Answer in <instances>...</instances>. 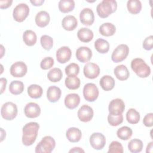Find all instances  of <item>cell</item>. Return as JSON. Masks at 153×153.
<instances>
[{
    "label": "cell",
    "instance_id": "obj_1",
    "mask_svg": "<svg viewBox=\"0 0 153 153\" xmlns=\"http://www.w3.org/2000/svg\"><path fill=\"white\" fill-rule=\"evenodd\" d=\"M39 125L36 122H30L25 124L22 129V143L25 146L32 145L36 140Z\"/></svg>",
    "mask_w": 153,
    "mask_h": 153
},
{
    "label": "cell",
    "instance_id": "obj_2",
    "mask_svg": "<svg viewBox=\"0 0 153 153\" xmlns=\"http://www.w3.org/2000/svg\"><path fill=\"white\" fill-rule=\"evenodd\" d=\"M117 8V3L114 0H103L96 8L98 16L101 18H106L114 13Z\"/></svg>",
    "mask_w": 153,
    "mask_h": 153
},
{
    "label": "cell",
    "instance_id": "obj_3",
    "mask_svg": "<svg viewBox=\"0 0 153 153\" xmlns=\"http://www.w3.org/2000/svg\"><path fill=\"white\" fill-rule=\"evenodd\" d=\"M131 69L140 78H147L151 74L150 67L140 58H135L131 62Z\"/></svg>",
    "mask_w": 153,
    "mask_h": 153
},
{
    "label": "cell",
    "instance_id": "obj_4",
    "mask_svg": "<svg viewBox=\"0 0 153 153\" xmlns=\"http://www.w3.org/2000/svg\"><path fill=\"white\" fill-rule=\"evenodd\" d=\"M56 142L54 139L50 136L44 137L35 148L36 153H50L54 149Z\"/></svg>",
    "mask_w": 153,
    "mask_h": 153
},
{
    "label": "cell",
    "instance_id": "obj_5",
    "mask_svg": "<svg viewBox=\"0 0 153 153\" xmlns=\"http://www.w3.org/2000/svg\"><path fill=\"white\" fill-rule=\"evenodd\" d=\"M1 114L2 117L6 120H12L17 115V107L13 102L5 103L1 107Z\"/></svg>",
    "mask_w": 153,
    "mask_h": 153
},
{
    "label": "cell",
    "instance_id": "obj_6",
    "mask_svg": "<svg viewBox=\"0 0 153 153\" xmlns=\"http://www.w3.org/2000/svg\"><path fill=\"white\" fill-rule=\"evenodd\" d=\"M29 13V7L25 3L18 4L13 10V16L17 22H23L28 16Z\"/></svg>",
    "mask_w": 153,
    "mask_h": 153
},
{
    "label": "cell",
    "instance_id": "obj_7",
    "mask_svg": "<svg viewBox=\"0 0 153 153\" xmlns=\"http://www.w3.org/2000/svg\"><path fill=\"white\" fill-rule=\"evenodd\" d=\"M129 53V48L126 44H120L118 45L113 51L111 59L115 63H118L126 59Z\"/></svg>",
    "mask_w": 153,
    "mask_h": 153
},
{
    "label": "cell",
    "instance_id": "obj_8",
    "mask_svg": "<svg viewBox=\"0 0 153 153\" xmlns=\"http://www.w3.org/2000/svg\"><path fill=\"white\" fill-rule=\"evenodd\" d=\"M83 96L88 102L95 101L99 96V90L93 83H87L83 88Z\"/></svg>",
    "mask_w": 153,
    "mask_h": 153
},
{
    "label": "cell",
    "instance_id": "obj_9",
    "mask_svg": "<svg viewBox=\"0 0 153 153\" xmlns=\"http://www.w3.org/2000/svg\"><path fill=\"white\" fill-rule=\"evenodd\" d=\"M90 143L94 149L100 150L105 145V137L101 133H93L90 137Z\"/></svg>",
    "mask_w": 153,
    "mask_h": 153
},
{
    "label": "cell",
    "instance_id": "obj_10",
    "mask_svg": "<svg viewBox=\"0 0 153 153\" xmlns=\"http://www.w3.org/2000/svg\"><path fill=\"white\" fill-rule=\"evenodd\" d=\"M27 71L26 65L21 61L16 62L10 67V74L14 77H23Z\"/></svg>",
    "mask_w": 153,
    "mask_h": 153
},
{
    "label": "cell",
    "instance_id": "obj_11",
    "mask_svg": "<svg viewBox=\"0 0 153 153\" xmlns=\"http://www.w3.org/2000/svg\"><path fill=\"white\" fill-rule=\"evenodd\" d=\"M125 109V104L121 99H115L109 103L108 110L109 114L114 115H118L122 114Z\"/></svg>",
    "mask_w": 153,
    "mask_h": 153
},
{
    "label": "cell",
    "instance_id": "obj_12",
    "mask_svg": "<svg viewBox=\"0 0 153 153\" xmlns=\"http://www.w3.org/2000/svg\"><path fill=\"white\" fill-rule=\"evenodd\" d=\"M83 72L86 78L94 79L97 78L100 74V68L96 63L88 62L84 65Z\"/></svg>",
    "mask_w": 153,
    "mask_h": 153
},
{
    "label": "cell",
    "instance_id": "obj_13",
    "mask_svg": "<svg viewBox=\"0 0 153 153\" xmlns=\"http://www.w3.org/2000/svg\"><path fill=\"white\" fill-rule=\"evenodd\" d=\"M79 19L82 24L85 26H91L94 21V15L93 10L89 8H85L79 14Z\"/></svg>",
    "mask_w": 153,
    "mask_h": 153
},
{
    "label": "cell",
    "instance_id": "obj_14",
    "mask_svg": "<svg viewBox=\"0 0 153 153\" xmlns=\"http://www.w3.org/2000/svg\"><path fill=\"white\" fill-rule=\"evenodd\" d=\"M93 117V110L88 105H82L78 111V117L82 122H88L91 121Z\"/></svg>",
    "mask_w": 153,
    "mask_h": 153
},
{
    "label": "cell",
    "instance_id": "obj_15",
    "mask_svg": "<svg viewBox=\"0 0 153 153\" xmlns=\"http://www.w3.org/2000/svg\"><path fill=\"white\" fill-rule=\"evenodd\" d=\"M92 57V51L87 47H79L76 51V57L82 63L88 62Z\"/></svg>",
    "mask_w": 153,
    "mask_h": 153
},
{
    "label": "cell",
    "instance_id": "obj_16",
    "mask_svg": "<svg viewBox=\"0 0 153 153\" xmlns=\"http://www.w3.org/2000/svg\"><path fill=\"white\" fill-rule=\"evenodd\" d=\"M24 112L25 115L28 118H36L40 115L41 108L37 103L34 102H30L25 106Z\"/></svg>",
    "mask_w": 153,
    "mask_h": 153
},
{
    "label": "cell",
    "instance_id": "obj_17",
    "mask_svg": "<svg viewBox=\"0 0 153 153\" xmlns=\"http://www.w3.org/2000/svg\"><path fill=\"white\" fill-rule=\"evenodd\" d=\"M72 55L71 49L66 46L59 48L56 52V59L59 63H65L68 62Z\"/></svg>",
    "mask_w": 153,
    "mask_h": 153
},
{
    "label": "cell",
    "instance_id": "obj_18",
    "mask_svg": "<svg viewBox=\"0 0 153 153\" xmlns=\"http://www.w3.org/2000/svg\"><path fill=\"white\" fill-rule=\"evenodd\" d=\"M80 102V97L78 94L71 93L66 96L65 98V105L69 109L76 108Z\"/></svg>",
    "mask_w": 153,
    "mask_h": 153
},
{
    "label": "cell",
    "instance_id": "obj_19",
    "mask_svg": "<svg viewBox=\"0 0 153 153\" xmlns=\"http://www.w3.org/2000/svg\"><path fill=\"white\" fill-rule=\"evenodd\" d=\"M62 25L64 29L71 31L76 27L78 25V21L75 16L68 15L63 19Z\"/></svg>",
    "mask_w": 153,
    "mask_h": 153
},
{
    "label": "cell",
    "instance_id": "obj_20",
    "mask_svg": "<svg viewBox=\"0 0 153 153\" xmlns=\"http://www.w3.org/2000/svg\"><path fill=\"white\" fill-rule=\"evenodd\" d=\"M62 91L57 86H50L48 88L47 91V97L50 102H56L60 98Z\"/></svg>",
    "mask_w": 153,
    "mask_h": 153
},
{
    "label": "cell",
    "instance_id": "obj_21",
    "mask_svg": "<svg viewBox=\"0 0 153 153\" xmlns=\"http://www.w3.org/2000/svg\"><path fill=\"white\" fill-rule=\"evenodd\" d=\"M50 20L49 14L45 11H41L35 16V23L40 27H44L48 25Z\"/></svg>",
    "mask_w": 153,
    "mask_h": 153
},
{
    "label": "cell",
    "instance_id": "obj_22",
    "mask_svg": "<svg viewBox=\"0 0 153 153\" xmlns=\"http://www.w3.org/2000/svg\"><path fill=\"white\" fill-rule=\"evenodd\" d=\"M66 136L69 141L75 143L80 140L82 136V133L81 131L76 127H70L66 131Z\"/></svg>",
    "mask_w": 153,
    "mask_h": 153
},
{
    "label": "cell",
    "instance_id": "obj_23",
    "mask_svg": "<svg viewBox=\"0 0 153 153\" xmlns=\"http://www.w3.org/2000/svg\"><path fill=\"white\" fill-rule=\"evenodd\" d=\"M93 32L91 30L86 27L81 28L77 32V36L79 41L83 42H88L93 38Z\"/></svg>",
    "mask_w": 153,
    "mask_h": 153
},
{
    "label": "cell",
    "instance_id": "obj_24",
    "mask_svg": "<svg viewBox=\"0 0 153 153\" xmlns=\"http://www.w3.org/2000/svg\"><path fill=\"white\" fill-rule=\"evenodd\" d=\"M114 75L120 81H124L128 79L130 75L127 68L124 65H120L114 69Z\"/></svg>",
    "mask_w": 153,
    "mask_h": 153
},
{
    "label": "cell",
    "instance_id": "obj_25",
    "mask_svg": "<svg viewBox=\"0 0 153 153\" xmlns=\"http://www.w3.org/2000/svg\"><path fill=\"white\" fill-rule=\"evenodd\" d=\"M100 85L105 91H109L114 88L115 86V80L110 75H104L100 80Z\"/></svg>",
    "mask_w": 153,
    "mask_h": 153
},
{
    "label": "cell",
    "instance_id": "obj_26",
    "mask_svg": "<svg viewBox=\"0 0 153 153\" xmlns=\"http://www.w3.org/2000/svg\"><path fill=\"white\" fill-rule=\"evenodd\" d=\"M116 32L115 25L111 23H104L99 27V32L105 36H112Z\"/></svg>",
    "mask_w": 153,
    "mask_h": 153
},
{
    "label": "cell",
    "instance_id": "obj_27",
    "mask_svg": "<svg viewBox=\"0 0 153 153\" xmlns=\"http://www.w3.org/2000/svg\"><path fill=\"white\" fill-rule=\"evenodd\" d=\"M23 39L25 44L27 46H33L36 42L37 36L33 30H26L23 35Z\"/></svg>",
    "mask_w": 153,
    "mask_h": 153
},
{
    "label": "cell",
    "instance_id": "obj_28",
    "mask_svg": "<svg viewBox=\"0 0 153 153\" xmlns=\"http://www.w3.org/2000/svg\"><path fill=\"white\" fill-rule=\"evenodd\" d=\"M74 7L75 2L73 0H60L59 2V9L63 13L72 11Z\"/></svg>",
    "mask_w": 153,
    "mask_h": 153
},
{
    "label": "cell",
    "instance_id": "obj_29",
    "mask_svg": "<svg viewBox=\"0 0 153 153\" xmlns=\"http://www.w3.org/2000/svg\"><path fill=\"white\" fill-rule=\"evenodd\" d=\"M95 49L100 53H106L109 50V42L103 39L99 38L94 42Z\"/></svg>",
    "mask_w": 153,
    "mask_h": 153
},
{
    "label": "cell",
    "instance_id": "obj_30",
    "mask_svg": "<svg viewBox=\"0 0 153 153\" xmlns=\"http://www.w3.org/2000/svg\"><path fill=\"white\" fill-rule=\"evenodd\" d=\"M43 93L42 87L37 84H32L27 87V94L33 99H38L41 97Z\"/></svg>",
    "mask_w": 153,
    "mask_h": 153
},
{
    "label": "cell",
    "instance_id": "obj_31",
    "mask_svg": "<svg viewBox=\"0 0 153 153\" xmlns=\"http://www.w3.org/2000/svg\"><path fill=\"white\" fill-rule=\"evenodd\" d=\"M127 8L131 14H137L141 11L142 4L138 0H130L127 1Z\"/></svg>",
    "mask_w": 153,
    "mask_h": 153
},
{
    "label": "cell",
    "instance_id": "obj_32",
    "mask_svg": "<svg viewBox=\"0 0 153 153\" xmlns=\"http://www.w3.org/2000/svg\"><path fill=\"white\" fill-rule=\"evenodd\" d=\"M24 90V84L23 82L20 81H13L9 86L10 92L14 95H18L21 94Z\"/></svg>",
    "mask_w": 153,
    "mask_h": 153
},
{
    "label": "cell",
    "instance_id": "obj_33",
    "mask_svg": "<svg viewBox=\"0 0 153 153\" xmlns=\"http://www.w3.org/2000/svg\"><path fill=\"white\" fill-rule=\"evenodd\" d=\"M143 148V142L139 139L131 140L128 144V149L132 153L140 152Z\"/></svg>",
    "mask_w": 153,
    "mask_h": 153
},
{
    "label": "cell",
    "instance_id": "obj_34",
    "mask_svg": "<svg viewBox=\"0 0 153 153\" xmlns=\"http://www.w3.org/2000/svg\"><path fill=\"white\" fill-rule=\"evenodd\" d=\"M65 85L70 90L78 89L80 86V79L76 76H68L65 79Z\"/></svg>",
    "mask_w": 153,
    "mask_h": 153
},
{
    "label": "cell",
    "instance_id": "obj_35",
    "mask_svg": "<svg viewBox=\"0 0 153 153\" xmlns=\"http://www.w3.org/2000/svg\"><path fill=\"white\" fill-rule=\"evenodd\" d=\"M126 120L130 124H136L140 120V114L135 109H129L126 113Z\"/></svg>",
    "mask_w": 153,
    "mask_h": 153
},
{
    "label": "cell",
    "instance_id": "obj_36",
    "mask_svg": "<svg viewBox=\"0 0 153 153\" xmlns=\"http://www.w3.org/2000/svg\"><path fill=\"white\" fill-rule=\"evenodd\" d=\"M63 76L62 71L60 69L57 68H54L51 69L47 74L48 79L53 82H59L61 80Z\"/></svg>",
    "mask_w": 153,
    "mask_h": 153
},
{
    "label": "cell",
    "instance_id": "obj_37",
    "mask_svg": "<svg viewBox=\"0 0 153 153\" xmlns=\"http://www.w3.org/2000/svg\"><path fill=\"white\" fill-rule=\"evenodd\" d=\"M132 130L127 126H123L120 128L117 131L118 138L123 140H127L132 136Z\"/></svg>",
    "mask_w": 153,
    "mask_h": 153
},
{
    "label": "cell",
    "instance_id": "obj_38",
    "mask_svg": "<svg viewBox=\"0 0 153 153\" xmlns=\"http://www.w3.org/2000/svg\"><path fill=\"white\" fill-rule=\"evenodd\" d=\"M41 46L46 50L49 51L51 49L53 45V39L48 35H42L40 39Z\"/></svg>",
    "mask_w": 153,
    "mask_h": 153
},
{
    "label": "cell",
    "instance_id": "obj_39",
    "mask_svg": "<svg viewBox=\"0 0 153 153\" xmlns=\"http://www.w3.org/2000/svg\"><path fill=\"white\" fill-rule=\"evenodd\" d=\"M65 73L68 76H76L79 72V65L75 63H71L69 64L65 68Z\"/></svg>",
    "mask_w": 153,
    "mask_h": 153
},
{
    "label": "cell",
    "instance_id": "obj_40",
    "mask_svg": "<svg viewBox=\"0 0 153 153\" xmlns=\"http://www.w3.org/2000/svg\"><path fill=\"white\" fill-rule=\"evenodd\" d=\"M108 121L111 126H117L123 123V116L122 114L118 115H114L109 114L108 116Z\"/></svg>",
    "mask_w": 153,
    "mask_h": 153
},
{
    "label": "cell",
    "instance_id": "obj_41",
    "mask_svg": "<svg viewBox=\"0 0 153 153\" xmlns=\"http://www.w3.org/2000/svg\"><path fill=\"white\" fill-rule=\"evenodd\" d=\"M124 151L121 143L118 141H112L109 146L108 153H123Z\"/></svg>",
    "mask_w": 153,
    "mask_h": 153
},
{
    "label": "cell",
    "instance_id": "obj_42",
    "mask_svg": "<svg viewBox=\"0 0 153 153\" xmlns=\"http://www.w3.org/2000/svg\"><path fill=\"white\" fill-rule=\"evenodd\" d=\"M54 65V59L51 57L44 58L40 63V66L42 69L47 70L50 69Z\"/></svg>",
    "mask_w": 153,
    "mask_h": 153
},
{
    "label": "cell",
    "instance_id": "obj_43",
    "mask_svg": "<svg viewBox=\"0 0 153 153\" xmlns=\"http://www.w3.org/2000/svg\"><path fill=\"white\" fill-rule=\"evenodd\" d=\"M143 47L146 50H151L153 47V36L150 35L146 37L143 42Z\"/></svg>",
    "mask_w": 153,
    "mask_h": 153
},
{
    "label": "cell",
    "instance_id": "obj_44",
    "mask_svg": "<svg viewBox=\"0 0 153 153\" xmlns=\"http://www.w3.org/2000/svg\"><path fill=\"white\" fill-rule=\"evenodd\" d=\"M153 119V114L152 112L146 114L143 120V124L146 127H152L153 125L152 123V120Z\"/></svg>",
    "mask_w": 153,
    "mask_h": 153
},
{
    "label": "cell",
    "instance_id": "obj_45",
    "mask_svg": "<svg viewBox=\"0 0 153 153\" xmlns=\"http://www.w3.org/2000/svg\"><path fill=\"white\" fill-rule=\"evenodd\" d=\"M13 1L11 0H1L0 1V8L1 9H5L11 5Z\"/></svg>",
    "mask_w": 153,
    "mask_h": 153
},
{
    "label": "cell",
    "instance_id": "obj_46",
    "mask_svg": "<svg viewBox=\"0 0 153 153\" xmlns=\"http://www.w3.org/2000/svg\"><path fill=\"white\" fill-rule=\"evenodd\" d=\"M0 82H1V94H2L4 90H5L7 81L5 78H1L0 79Z\"/></svg>",
    "mask_w": 153,
    "mask_h": 153
},
{
    "label": "cell",
    "instance_id": "obj_47",
    "mask_svg": "<svg viewBox=\"0 0 153 153\" xmlns=\"http://www.w3.org/2000/svg\"><path fill=\"white\" fill-rule=\"evenodd\" d=\"M30 3L34 5V6H41L44 2V0H33V1H30Z\"/></svg>",
    "mask_w": 153,
    "mask_h": 153
},
{
    "label": "cell",
    "instance_id": "obj_48",
    "mask_svg": "<svg viewBox=\"0 0 153 153\" xmlns=\"http://www.w3.org/2000/svg\"><path fill=\"white\" fill-rule=\"evenodd\" d=\"M69 152H84V151L79 147H74L69 150Z\"/></svg>",
    "mask_w": 153,
    "mask_h": 153
},
{
    "label": "cell",
    "instance_id": "obj_49",
    "mask_svg": "<svg viewBox=\"0 0 153 153\" xmlns=\"http://www.w3.org/2000/svg\"><path fill=\"white\" fill-rule=\"evenodd\" d=\"M152 145H153V142H151L149 143V144L147 145V147H146V152L147 153L148 152H150V153H152V151H153V149H152Z\"/></svg>",
    "mask_w": 153,
    "mask_h": 153
},
{
    "label": "cell",
    "instance_id": "obj_50",
    "mask_svg": "<svg viewBox=\"0 0 153 153\" xmlns=\"http://www.w3.org/2000/svg\"><path fill=\"white\" fill-rule=\"evenodd\" d=\"M1 139H2V136L3 135H4V136H5L6 135V134H5V131L3 130V128H1Z\"/></svg>",
    "mask_w": 153,
    "mask_h": 153
},
{
    "label": "cell",
    "instance_id": "obj_51",
    "mask_svg": "<svg viewBox=\"0 0 153 153\" xmlns=\"http://www.w3.org/2000/svg\"><path fill=\"white\" fill-rule=\"evenodd\" d=\"M1 58H2V56H3V54H4L3 51H2V50H3V45H1Z\"/></svg>",
    "mask_w": 153,
    "mask_h": 153
}]
</instances>
